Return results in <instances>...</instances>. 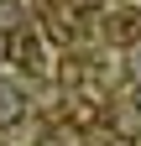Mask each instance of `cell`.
<instances>
[{
  "mask_svg": "<svg viewBox=\"0 0 141 146\" xmlns=\"http://www.w3.org/2000/svg\"><path fill=\"white\" fill-rule=\"evenodd\" d=\"M131 78H136V84H141V58H131Z\"/></svg>",
  "mask_w": 141,
  "mask_h": 146,
  "instance_id": "cell-7",
  "label": "cell"
},
{
  "mask_svg": "<svg viewBox=\"0 0 141 146\" xmlns=\"http://www.w3.org/2000/svg\"><path fill=\"white\" fill-rule=\"evenodd\" d=\"M136 110H141V94H136Z\"/></svg>",
  "mask_w": 141,
  "mask_h": 146,
  "instance_id": "cell-8",
  "label": "cell"
},
{
  "mask_svg": "<svg viewBox=\"0 0 141 146\" xmlns=\"http://www.w3.org/2000/svg\"><path fill=\"white\" fill-rule=\"evenodd\" d=\"M11 52H16V63L37 68V36H21V31H16V36H11Z\"/></svg>",
  "mask_w": 141,
  "mask_h": 146,
  "instance_id": "cell-2",
  "label": "cell"
},
{
  "mask_svg": "<svg viewBox=\"0 0 141 146\" xmlns=\"http://www.w3.org/2000/svg\"><path fill=\"white\" fill-rule=\"evenodd\" d=\"M16 21V5H11V0H0V26H11Z\"/></svg>",
  "mask_w": 141,
  "mask_h": 146,
  "instance_id": "cell-5",
  "label": "cell"
},
{
  "mask_svg": "<svg viewBox=\"0 0 141 146\" xmlns=\"http://www.w3.org/2000/svg\"><path fill=\"white\" fill-rule=\"evenodd\" d=\"M21 115V104H16V89H0V125H11Z\"/></svg>",
  "mask_w": 141,
  "mask_h": 146,
  "instance_id": "cell-3",
  "label": "cell"
},
{
  "mask_svg": "<svg viewBox=\"0 0 141 146\" xmlns=\"http://www.w3.org/2000/svg\"><path fill=\"white\" fill-rule=\"evenodd\" d=\"M136 31H141V16L136 11H115V21H110V36H115V42H131Z\"/></svg>",
  "mask_w": 141,
  "mask_h": 146,
  "instance_id": "cell-1",
  "label": "cell"
},
{
  "mask_svg": "<svg viewBox=\"0 0 141 146\" xmlns=\"http://www.w3.org/2000/svg\"><path fill=\"white\" fill-rule=\"evenodd\" d=\"M73 120L78 125H94V104H73Z\"/></svg>",
  "mask_w": 141,
  "mask_h": 146,
  "instance_id": "cell-4",
  "label": "cell"
},
{
  "mask_svg": "<svg viewBox=\"0 0 141 146\" xmlns=\"http://www.w3.org/2000/svg\"><path fill=\"white\" fill-rule=\"evenodd\" d=\"M110 146H141L136 136H110Z\"/></svg>",
  "mask_w": 141,
  "mask_h": 146,
  "instance_id": "cell-6",
  "label": "cell"
}]
</instances>
